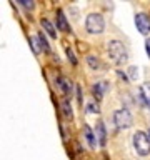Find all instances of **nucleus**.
I'll list each match as a JSON object with an SVG mask.
<instances>
[{
  "instance_id": "f257e3e1",
  "label": "nucleus",
  "mask_w": 150,
  "mask_h": 160,
  "mask_svg": "<svg viewBox=\"0 0 150 160\" xmlns=\"http://www.w3.org/2000/svg\"><path fill=\"white\" fill-rule=\"evenodd\" d=\"M108 55L115 63H123V62H127V58H128L127 48L123 47V43L120 42V40H112V42L108 43Z\"/></svg>"
},
{
  "instance_id": "f03ea898",
  "label": "nucleus",
  "mask_w": 150,
  "mask_h": 160,
  "mask_svg": "<svg viewBox=\"0 0 150 160\" xmlns=\"http://www.w3.org/2000/svg\"><path fill=\"white\" fill-rule=\"evenodd\" d=\"M133 148L138 155H145L150 153V137L145 132H135L133 133Z\"/></svg>"
},
{
  "instance_id": "7ed1b4c3",
  "label": "nucleus",
  "mask_w": 150,
  "mask_h": 160,
  "mask_svg": "<svg viewBox=\"0 0 150 160\" xmlns=\"http://www.w3.org/2000/svg\"><path fill=\"white\" fill-rule=\"evenodd\" d=\"M85 27L90 33H102L105 28V22L103 17L100 13H90L87 20H85Z\"/></svg>"
},
{
  "instance_id": "20e7f679",
  "label": "nucleus",
  "mask_w": 150,
  "mask_h": 160,
  "mask_svg": "<svg viewBox=\"0 0 150 160\" xmlns=\"http://www.w3.org/2000/svg\"><path fill=\"white\" fill-rule=\"evenodd\" d=\"M113 122L118 128H128L130 125H132V115H130V112L125 108L117 110V112L113 113Z\"/></svg>"
},
{
  "instance_id": "39448f33",
  "label": "nucleus",
  "mask_w": 150,
  "mask_h": 160,
  "mask_svg": "<svg viewBox=\"0 0 150 160\" xmlns=\"http://www.w3.org/2000/svg\"><path fill=\"white\" fill-rule=\"evenodd\" d=\"M135 25H137L140 33H143V35L150 33V18L145 13H138L137 17H135Z\"/></svg>"
},
{
  "instance_id": "423d86ee",
  "label": "nucleus",
  "mask_w": 150,
  "mask_h": 160,
  "mask_svg": "<svg viewBox=\"0 0 150 160\" xmlns=\"http://www.w3.org/2000/svg\"><path fill=\"white\" fill-rule=\"evenodd\" d=\"M57 15H58V17H57V20H58V28L63 30V32H68V23H67V18H65L63 12H62V10H58Z\"/></svg>"
},
{
  "instance_id": "0eeeda50",
  "label": "nucleus",
  "mask_w": 150,
  "mask_h": 160,
  "mask_svg": "<svg viewBox=\"0 0 150 160\" xmlns=\"http://www.w3.org/2000/svg\"><path fill=\"white\" fill-rule=\"evenodd\" d=\"M97 135H98V140H100V143L102 145H105V140H107V132H105V125H103V122H98V125H97Z\"/></svg>"
},
{
  "instance_id": "6e6552de",
  "label": "nucleus",
  "mask_w": 150,
  "mask_h": 160,
  "mask_svg": "<svg viewBox=\"0 0 150 160\" xmlns=\"http://www.w3.org/2000/svg\"><path fill=\"white\" fill-rule=\"evenodd\" d=\"M85 138H87V142H88V145H90L92 148L97 147V142H95V135H93V132H92V128H90V127H85Z\"/></svg>"
},
{
  "instance_id": "1a4fd4ad",
  "label": "nucleus",
  "mask_w": 150,
  "mask_h": 160,
  "mask_svg": "<svg viewBox=\"0 0 150 160\" xmlns=\"http://www.w3.org/2000/svg\"><path fill=\"white\" fill-rule=\"evenodd\" d=\"M140 97H142V100L145 102V105H147V107L150 108V87H148V85H143V87H142Z\"/></svg>"
},
{
  "instance_id": "9d476101",
  "label": "nucleus",
  "mask_w": 150,
  "mask_h": 160,
  "mask_svg": "<svg viewBox=\"0 0 150 160\" xmlns=\"http://www.w3.org/2000/svg\"><path fill=\"white\" fill-rule=\"evenodd\" d=\"M42 27L45 28V32H47V33H48L52 38L57 37V33H55V27H53V25L48 22V20H42Z\"/></svg>"
},
{
  "instance_id": "9b49d317",
  "label": "nucleus",
  "mask_w": 150,
  "mask_h": 160,
  "mask_svg": "<svg viewBox=\"0 0 150 160\" xmlns=\"http://www.w3.org/2000/svg\"><path fill=\"white\" fill-rule=\"evenodd\" d=\"M103 88H105V83H103V82H98V83L93 87V93H95V97H97V98H102Z\"/></svg>"
},
{
  "instance_id": "f8f14e48",
  "label": "nucleus",
  "mask_w": 150,
  "mask_h": 160,
  "mask_svg": "<svg viewBox=\"0 0 150 160\" xmlns=\"http://www.w3.org/2000/svg\"><path fill=\"white\" fill-rule=\"evenodd\" d=\"M30 45H32V48H33V53H40L38 38H37V37H32V38H30Z\"/></svg>"
},
{
  "instance_id": "ddd939ff",
  "label": "nucleus",
  "mask_w": 150,
  "mask_h": 160,
  "mask_svg": "<svg viewBox=\"0 0 150 160\" xmlns=\"http://www.w3.org/2000/svg\"><path fill=\"white\" fill-rule=\"evenodd\" d=\"M58 82H60V83H58V87L62 88L65 93H68V90H70V83H68V82H67V80H65V78H60Z\"/></svg>"
},
{
  "instance_id": "4468645a",
  "label": "nucleus",
  "mask_w": 150,
  "mask_h": 160,
  "mask_svg": "<svg viewBox=\"0 0 150 160\" xmlns=\"http://www.w3.org/2000/svg\"><path fill=\"white\" fill-rule=\"evenodd\" d=\"M37 38H38V43H40V47H42L43 50H48V48H50V47H48V43H47V40H45V37H43L42 33H40Z\"/></svg>"
},
{
  "instance_id": "2eb2a0df",
  "label": "nucleus",
  "mask_w": 150,
  "mask_h": 160,
  "mask_svg": "<svg viewBox=\"0 0 150 160\" xmlns=\"http://www.w3.org/2000/svg\"><path fill=\"white\" fill-rule=\"evenodd\" d=\"M88 63L92 65V68H97L98 67V60H95L93 55H88Z\"/></svg>"
},
{
  "instance_id": "dca6fc26",
  "label": "nucleus",
  "mask_w": 150,
  "mask_h": 160,
  "mask_svg": "<svg viewBox=\"0 0 150 160\" xmlns=\"http://www.w3.org/2000/svg\"><path fill=\"white\" fill-rule=\"evenodd\" d=\"M87 108H88V112H92V113H97L98 112V105H95V103H88Z\"/></svg>"
},
{
  "instance_id": "f3484780",
  "label": "nucleus",
  "mask_w": 150,
  "mask_h": 160,
  "mask_svg": "<svg viewBox=\"0 0 150 160\" xmlns=\"http://www.w3.org/2000/svg\"><path fill=\"white\" fill-rule=\"evenodd\" d=\"M128 72H130V77H132V80H135V78L138 77V72H137V68H135V67H130Z\"/></svg>"
},
{
  "instance_id": "a211bd4d",
  "label": "nucleus",
  "mask_w": 150,
  "mask_h": 160,
  "mask_svg": "<svg viewBox=\"0 0 150 160\" xmlns=\"http://www.w3.org/2000/svg\"><path fill=\"white\" fill-rule=\"evenodd\" d=\"M18 3H22L25 8H32V7H33V2H32V0H30V2H28V0H20Z\"/></svg>"
},
{
  "instance_id": "6ab92c4d",
  "label": "nucleus",
  "mask_w": 150,
  "mask_h": 160,
  "mask_svg": "<svg viewBox=\"0 0 150 160\" xmlns=\"http://www.w3.org/2000/svg\"><path fill=\"white\" fill-rule=\"evenodd\" d=\"M62 107H63V112H65V115H72V108L68 107V103H67V102H63V103H62Z\"/></svg>"
},
{
  "instance_id": "aec40b11",
  "label": "nucleus",
  "mask_w": 150,
  "mask_h": 160,
  "mask_svg": "<svg viewBox=\"0 0 150 160\" xmlns=\"http://www.w3.org/2000/svg\"><path fill=\"white\" fill-rule=\"evenodd\" d=\"M145 50H147V55L150 57V38H147V42H145Z\"/></svg>"
},
{
  "instance_id": "412c9836",
  "label": "nucleus",
  "mask_w": 150,
  "mask_h": 160,
  "mask_svg": "<svg viewBox=\"0 0 150 160\" xmlns=\"http://www.w3.org/2000/svg\"><path fill=\"white\" fill-rule=\"evenodd\" d=\"M67 53H68V58H70V60H72V62L75 63V57H73V53L70 52V50H67Z\"/></svg>"
}]
</instances>
